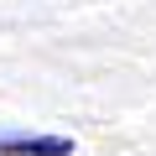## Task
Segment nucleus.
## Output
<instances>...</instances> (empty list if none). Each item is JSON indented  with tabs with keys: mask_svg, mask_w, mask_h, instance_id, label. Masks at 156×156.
I'll return each instance as SVG.
<instances>
[{
	"mask_svg": "<svg viewBox=\"0 0 156 156\" xmlns=\"http://www.w3.org/2000/svg\"><path fill=\"white\" fill-rule=\"evenodd\" d=\"M0 156H73V140H62V135H16V140H0Z\"/></svg>",
	"mask_w": 156,
	"mask_h": 156,
	"instance_id": "obj_1",
	"label": "nucleus"
}]
</instances>
